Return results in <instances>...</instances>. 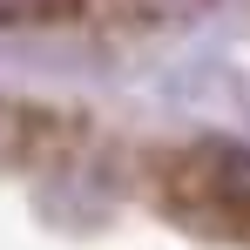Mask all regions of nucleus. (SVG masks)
I'll list each match as a JSON object with an SVG mask.
<instances>
[{"mask_svg":"<svg viewBox=\"0 0 250 250\" xmlns=\"http://www.w3.org/2000/svg\"><path fill=\"white\" fill-rule=\"evenodd\" d=\"M75 14H82V0H0V27H54Z\"/></svg>","mask_w":250,"mask_h":250,"instance_id":"nucleus-1","label":"nucleus"}]
</instances>
